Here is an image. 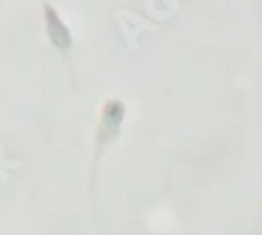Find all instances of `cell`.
<instances>
[{"label":"cell","mask_w":262,"mask_h":235,"mask_svg":"<svg viewBox=\"0 0 262 235\" xmlns=\"http://www.w3.org/2000/svg\"><path fill=\"white\" fill-rule=\"evenodd\" d=\"M47 21H49V32H51V38L55 45L59 49L70 47V32L61 24V19L57 17V13L53 9H47Z\"/></svg>","instance_id":"1"}]
</instances>
